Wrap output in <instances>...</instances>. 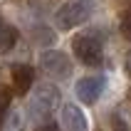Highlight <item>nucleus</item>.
Wrapping results in <instances>:
<instances>
[{"label": "nucleus", "instance_id": "obj_1", "mask_svg": "<svg viewBox=\"0 0 131 131\" xmlns=\"http://www.w3.org/2000/svg\"><path fill=\"white\" fill-rule=\"evenodd\" d=\"M62 102V94H59V89L54 84H37L32 96L27 99V114L30 119L35 121V124H45V121H50L52 111L59 106Z\"/></svg>", "mask_w": 131, "mask_h": 131}, {"label": "nucleus", "instance_id": "obj_2", "mask_svg": "<svg viewBox=\"0 0 131 131\" xmlns=\"http://www.w3.org/2000/svg\"><path fill=\"white\" fill-rule=\"evenodd\" d=\"M72 50H74V57L87 67H96L104 62V45L94 35H77L72 40Z\"/></svg>", "mask_w": 131, "mask_h": 131}, {"label": "nucleus", "instance_id": "obj_3", "mask_svg": "<svg viewBox=\"0 0 131 131\" xmlns=\"http://www.w3.org/2000/svg\"><path fill=\"white\" fill-rule=\"evenodd\" d=\"M89 3L87 0H67L64 5L54 13V25L59 30H74L77 25L89 20Z\"/></svg>", "mask_w": 131, "mask_h": 131}, {"label": "nucleus", "instance_id": "obj_4", "mask_svg": "<svg viewBox=\"0 0 131 131\" xmlns=\"http://www.w3.org/2000/svg\"><path fill=\"white\" fill-rule=\"evenodd\" d=\"M40 67L45 69V74L47 77H52V79H69L72 77V59L67 57L64 52L59 50H47L40 54Z\"/></svg>", "mask_w": 131, "mask_h": 131}, {"label": "nucleus", "instance_id": "obj_5", "mask_svg": "<svg viewBox=\"0 0 131 131\" xmlns=\"http://www.w3.org/2000/svg\"><path fill=\"white\" fill-rule=\"evenodd\" d=\"M74 89H77V99L82 104H96L102 99L104 89H106V79L102 74H96V77H82Z\"/></svg>", "mask_w": 131, "mask_h": 131}, {"label": "nucleus", "instance_id": "obj_6", "mask_svg": "<svg viewBox=\"0 0 131 131\" xmlns=\"http://www.w3.org/2000/svg\"><path fill=\"white\" fill-rule=\"evenodd\" d=\"M62 131H87V116L82 106L64 104L62 106Z\"/></svg>", "mask_w": 131, "mask_h": 131}, {"label": "nucleus", "instance_id": "obj_7", "mask_svg": "<svg viewBox=\"0 0 131 131\" xmlns=\"http://www.w3.org/2000/svg\"><path fill=\"white\" fill-rule=\"evenodd\" d=\"M10 74H13L15 92H17V94H27L30 87H32V82H35V69L30 64H13Z\"/></svg>", "mask_w": 131, "mask_h": 131}, {"label": "nucleus", "instance_id": "obj_8", "mask_svg": "<svg viewBox=\"0 0 131 131\" xmlns=\"http://www.w3.org/2000/svg\"><path fill=\"white\" fill-rule=\"evenodd\" d=\"M15 42H17V30L0 15V54L10 52L15 47Z\"/></svg>", "mask_w": 131, "mask_h": 131}, {"label": "nucleus", "instance_id": "obj_9", "mask_svg": "<svg viewBox=\"0 0 131 131\" xmlns=\"http://www.w3.org/2000/svg\"><path fill=\"white\" fill-rule=\"evenodd\" d=\"M10 102H13V94L7 87H0V124L5 121L7 111H10Z\"/></svg>", "mask_w": 131, "mask_h": 131}, {"label": "nucleus", "instance_id": "obj_10", "mask_svg": "<svg viewBox=\"0 0 131 131\" xmlns=\"http://www.w3.org/2000/svg\"><path fill=\"white\" fill-rule=\"evenodd\" d=\"M25 129V121H22V114L20 111H13L5 121V131H22Z\"/></svg>", "mask_w": 131, "mask_h": 131}, {"label": "nucleus", "instance_id": "obj_11", "mask_svg": "<svg viewBox=\"0 0 131 131\" xmlns=\"http://www.w3.org/2000/svg\"><path fill=\"white\" fill-rule=\"evenodd\" d=\"M35 131H59V129H57V124H54V121H45V124H40Z\"/></svg>", "mask_w": 131, "mask_h": 131}, {"label": "nucleus", "instance_id": "obj_12", "mask_svg": "<svg viewBox=\"0 0 131 131\" xmlns=\"http://www.w3.org/2000/svg\"><path fill=\"white\" fill-rule=\"evenodd\" d=\"M121 30H124V37H129V15L124 13V17H121Z\"/></svg>", "mask_w": 131, "mask_h": 131}]
</instances>
